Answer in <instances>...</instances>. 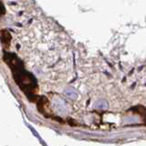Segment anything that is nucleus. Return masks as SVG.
Masks as SVG:
<instances>
[{
  "instance_id": "f257e3e1",
  "label": "nucleus",
  "mask_w": 146,
  "mask_h": 146,
  "mask_svg": "<svg viewBox=\"0 0 146 146\" xmlns=\"http://www.w3.org/2000/svg\"><path fill=\"white\" fill-rule=\"evenodd\" d=\"M95 107L98 109H105L108 107V104L105 100H99L95 103Z\"/></svg>"
},
{
  "instance_id": "f03ea898",
  "label": "nucleus",
  "mask_w": 146,
  "mask_h": 146,
  "mask_svg": "<svg viewBox=\"0 0 146 146\" xmlns=\"http://www.w3.org/2000/svg\"><path fill=\"white\" fill-rule=\"evenodd\" d=\"M67 94H68V97H70V98H75V97H76L75 91L73 90H71V89H70L68 90H67Z\"/></svg>"
}]
</instances>
